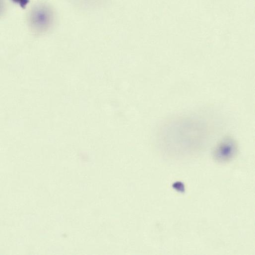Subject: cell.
<instances>
[{
  "label": "cell",
  "mask_w": 255,
  "mask_h": 255,
  "mask_svg": "<svg viewBox=\"0 0 255 255\" xmlns=\"http://www.w3.org/2000/svg\"><path fill=\"white\" fill-rule=\"evenodd\" d=\"M238 151V144L236 140L232 136H226L214 147L212 157L216 162L227 163L236 158Z\"/></svg>",
  "instance_id": "cell-2"
},
{
  "label": "cell",
  "mask_w": 255,
  "mask_h": 255,
  "mask_svg": "<svg viewBox=\"0 0 255 255\" xmlns=\"http://www.w3.org/2000/svg\"><path fill=\"white\" fill-rule=\"evenodd\" d=\"M54 14L47 5L39 4L34 5L28 14V22L32 31L43 33L48 30L53 23Z\"/></svg>",
  "instance_id": "cell-1"
}]
</instances>
